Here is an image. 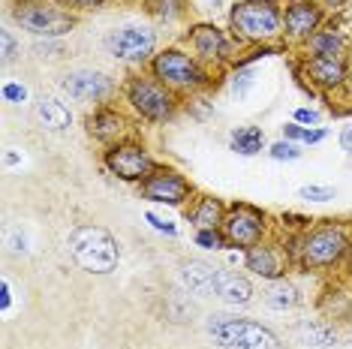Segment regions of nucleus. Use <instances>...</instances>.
<instances>
[{"label":"nucleus","mask_w":352,"mask_h":349,"mask_svg":"<svg viewBox=\"0 0 352 349\" xmlns=\"http://www.w3.org/2000/svg\"><path fill=\"white\" fill-rule=\"evenodd\" d=\"M12 18L34 36H45V40L66 36L75 27V18L70 12L58 10V6L45 3V0H15Z\"/></svg>","instance_id":"obj_3"},{"label":"nucleus","mask_w":352,"mask_h":349,"mask_svg":"<svg viewBox=\"0 0 352 349\" xmlns=\"http://www.w3.org/2000/svg\"><path fill=\"white\" fill-rule=\"evenodd\" d=\"M144 10L154 18H175L181 12V0H144Z\"/></svg>","instance_id":"obj_26"},{"label":"nucleus","mask_w":352,"mask_h":349,"mask_svg":"<svg viewBox=\"0 0 352 349\" xmlns=\"http://www.w3.org/2000/svg\"><path fill=\"white\" fill-rule=\"evenodd\" d=\"M190 42H193L196 55L205 57V60H220V57L226 55V49H229L223 30L214 27V25H199V27H193V30H190Z\"/></svg>","instance_id":"obj_16"},{"label":"nucleus","mask_w":352,"mask_h":349,"mask_svg":"<svg viewBox=\"0 0 352 349\" xmlns=\"http://www.w3.org/2000/svg\"><path fill=\"white\" fill-rule=\"evenodd\" d=\"M319 21H323V10L310 0H295L283 12V25L292 36H310L319 27Z\"/></svg>","instance_id":"obj_14"},{"label":"nucleus","mask_w":352,"mask_h":349,"mask_svg":"<svg viewBox=\"0 0 352 349\" xmlns=\"http://www.w3.org/2000/svg\"><path fill=\"white\" fill-rule=\"evenodd\" d=\"M142 193L144 199L160 202V205H184L193 193V184L175 169H163L154 166V172L142 181Z\"/></svg>","instance_id":"obj_9"},{"label":"nucleus","mask_w":352,"mask_h":349,"mask_svg":"<svg viewBox=\"0 0 352 349\" xmlns=\"http://www.w3.org/2000/svg\"><path fill=\"white\" fill-rule=\"evenodd\" d=\"M36 118L42 120L45 130H55V133L70 130V124H73V112L60 100H55V96H42V100L36 103Z\"/></svg>","instance_id":"obj_19"},{"label":"nucleus","mask_w":352,"mask_h":349,"mask_svg":"<svg viewBox=\"0 0 352 349\" xmlns=\"http://www.w3.org/2000/svg\"><path fill=\"white\" fill-rule=\"evenodd\" d=\"M66 3H73L75 10H97V6H103L105 0H66Z\"/></svg>","instance_id":"obj_36"},{"label":"nucleus","mask_w":352,"mask_h":349,"mask_svg":"<svg viewBox=\"0 0 352 349\" xmlns=\"http://www.w3.org/2000/svg\"><path fill=\"white\" fill-rule=\"evenodd\" d=\"M283 135H286L289 142H304V145H316V142L325 139V130H307V127L301 124H286L283 127Z\"/></svg>","instance_id":"obj_25"},{"label":"nucleus","mask_w":352,"mask_h":349,"mask_svg":"<svg viewBox=\"0 0 352 349\" xmlns=\"http://www.w3.org/2000/svg\"><path fill=\"white\" fill-rule=\"evenodd\" d=\"M217 298L223 305H232V307H244L253 301V286L250 280L238 274V271H226L220 268V277H217Z\"/></svg>","instance_id":"obj_15"},{"label":"nucleus","mask_w":352,"mask_h":349,"mask_svg":"<svg viewBox=\"0 0 352 349\" xmlns=\"http://www.w3.org/2000/svg\"><path fill=\"white\" fill-rule=\"evenodd\" d=\"M154 45L157 36L154 30L142 27V25H124V27H114L109 36H105V49H109L112 57L127 60V64H142L154 55Z\"/></svg>","instance_id":"obj_6"},{"label":"nucleus","mask_w":352,"mask_h":349,"mask_svg":"<svg viewBox=\"0 0 352 349\" xmlns=\"http://www.w3.org/2000/svg\"><path fill=\"white\" fill-rule=\"evenodd\" d=\"M105 166L121 181H144L154 172V160L139 145H112L105 151Z\"/></svg>","instance_id":"obj_11"},{"label":"nucleus","mask_w":352,"mask_h":349,"mask_svg":"<svg viewBox=\"0 0 352 349\" xmlns=\"http://www.w3.org/2000/svg\"><path fill=\"white\" fill-rule=\"evenodd\" d=\"M301 337L307 340V344H313V346H334L338 344V331L328 328V325H323V322L301 325Z\"/></svg>","instance_id":"obj_24"},{"label":"nucleus","mask_w":352,"mask_h":349,"mask_svg":"<svg viewBox=\"0 0 352 349\" xmlns=\"http://www.w3.org/2000/svg\"><path fill=\"white\" fill-rule=\"evenodd\" d=\"M319 120V112H313V109H298L295 112V124H316Z\"/></svg>","instance_id":"obj_34"},{"label":"nucleus","mask_w":352,"mask_h":349,"mask_svg":"<svg viewBox=\"0 0 352 349\" xmlns=\"http://www.w3.org/2000/svg\"><path fill=\"white\" fill-rule=\"evenodd\" d=\"M232 151L235 154H241V157H256V154H262V148H265V133L259 130V127H238V130L232 133Z\"/></svg>","instance_id":"obj_21"},{"label":"nucleus","mask_w":352,"mask_h":349,"mask_svg":"<svg viewBox=\"0 0 352 349\" xmlns=\"http://www.w3.org/2000/svg\"><path fill=\"white\" fill-rule=\"evenodd\" d=\"M0 292H3V298H0V305H3V310H10V301H12L10 295H12V292H10V283H6V280H3V286H0Z\"/></svg>","instance_id":"obj_37"},{"label":"nucleus","mask_w":352,"mask_h":349,"mask_svg":"<svg viewBox=\"0 0 352 349\" xmlns=\"http://www.w3.org/2000/svg\"><path fill=\"white\" fill-rule=\"evenodd\" d=\"M250 81H253V75H250V73H241V75H235V94H238V96H244V94H247Z\"/></svg>","instance_id":"obj_35"},{"label":"nucleus","mask_w":352,"mask_h":349,"mask_svg":"<svg viewBox=\"0 0 352 349\" xmlns=\"http://www.w3.org/2000/svg\"><path fill=\"white\" fill-rule=\"evenodd\" d=\"M3 100L6 103H25L27 100V88L25 85H15V81H6V85H3Z\"/></svg>","instance_id":"obj_31"},{"label":"nucleus","mask_w":352,"mask_h":349,"mask_svg":"<svg viewBox=\"0 0 352 349\" xmlns=\"http://www.w3.org/2000/svg\"><path fill=\"white\" fill-rule=\"evenodd\" d=\"M310 45L316 55H325V57H338V51H340V40L334 34H316Z\"/></svg>","instance_id":"obj_27"},{"label":"nucleus","mask_w":352,"mask_h":349,"mask_svg":"<svg viewBox=\"0 0 352 349\" xmlns=\"http://www.w3.org/2000/svg\"><path fill=\"white\" fill-rule=\"evenodd\" d=\"M181 286L190 295H199V298H217V277L220 268L202 262V259H190L181 265Z\"/></svg>","instance_id":"obj_13"},{"label":"nucleus","mask_w":352,"mask_h":349,"mask_svg":"<svg viewBox=\"0 0 352 349\" xmlns=\"http://www.w3.org/2000/svg\"><path fill=\"white\" fill-rule=\"evenodd\" d=\"M229 18H232L235 34L250 42L271 40L280 30V10L274 0H241Z\"/></svg>","instance_id":"obj_4"},{"label":"nucleus","mask_w":352,"mask_h":349,"mask_svg":"<svg viewBox=\"0 0 352 349\" xmlns=\"http://www.w3.org/2000/svg\"><path fill=\"white\" fill-rule=\"evenodd\" d=\"M60 88L79 103H99L109 96L112 81L105 73H97V70H73L64 75Z\"/></svg>","instance_id":"obj_12"},{"label":"nucleus","mask_w":352,"mask_h":349,"mask_svg":"<svg viewBox=\"0 0 352 349\" xmlns=\"http://www.w3.org/2000/svg\"><path fill=\"white\" fill-rule=\"evenodd\" d=\"M66 250L81 271L88 274H109L121 262V247L99 226H75L66 238Z\"/></svg>","instance_id":"obj_1"},{"label":"nucleus","mask_w":352,"mask_h":349,"mask_svg":"<svg viewBox=\"0 0 352 349\" xmlns=\"http://www.w3.org/2000/svg\"><path fill=\"white\" fill-rule=\"evenodd\" d=\"M298 196H301V199H307V202H331V199H334V190H331V187H316V184H310V187H301V190H298Z\"/></svg>","instance_id":"obj_29"},{"label":"nucleus","mask_w":352,"mask_h":349,"mask_svg":"<svg viewBox=\"0 0 352 349\" xmlns=\"http://www.w3.org/2000/svg\"><path fill=\"white\" fill-rule=\"evenodd\" d=\"M307 73L316 85H325V88H338L343 81V66L338 57H325V55H313L310 64H307Z\"/></svg>","instance_id":"obj_20"},{"label":"nucleus","mask_w":352,"mask_h":349,"mask_svg":"<svg viewBox=\"0 0 352 349\" xmlns=\"http://www.w3.org/2000/svg\"><path fill=\"white\" fill-rule=\"evenodd\" d=\"M343 253H347V235H343V229L325 226V229H316L304 238L301 265L304 268H323V265L338 262Z\"/></svg>","instance_id":"obj_8"},{"label":"nucleus","mask_w":352,"mask_h":349,"mask_svg":"<svg viewBox=\"0 0 352 349\" xmlns=\"http://www.w3.org/2000/svg\"><path fill=\"white\" fill-rule=\"evenodd\" d=\"M0 42H3V60H12L15 57V40H12L10 30H3V34H0Z\"/></svg>","instance_id":"obj_33"},{"label":"nucleus","mask_w":352,"mask_h":349,"mask_svg":"<svg viewBox=\"0 0 352 349\" xmlns=\"http://www.w3.org/2000/svg\"><path fill=\"white\" fill-rule=\"evenodd\" d=\"M124 127H127L124 115H118L114 109H99V112H94V115L88 118V133L94 135V139H99V142L118 139V135L124 133Z\"/></svg>","instance_id":"obj_18"},{"label":"nucleus","mask_w":352,"mask_h":349,"mask_svg":"<svg viewBox=\"0 0 352 349\" xmlns=\"http://www.w3.org/2000/svg\"><path fill=\"white\" fill-rule=\"evenodd\" d=\"M265 305L271 310H292L298 305V289L283 277L274 280V283L265 289Z\"/></svg>","instance_id":"obj_23"},{"label":"nucleus","mask_w":352,"mask_h":349,"mask_svg":"<svg viewBox=\"0 0 352 349\" xmlns=\"http://www.w3.org/2000/svg\"><path fill=\"white\" fill-rule=\"evenodd\" d=\"M244 265H247V271H253V274L265 277V280H280V274H283L277 253H274L271 247H265L262 241L253 244V247H247V253H244Z\"/></svg>","instance_id":"obj_17"},{"label":"nucleus","mask_w":352,"mask_h":349,"mask_svg":"<svg viewBox=\"0 0 352 349\" xmlns=\"http://www.w3.org/2000/svg\"><path fill=\"white\" fill-rule=\"evenodd\" d=\"M154 75L163 81V85H172V88H199L205 81L199 64L181 49L160 51L154 57Z\"/></svg>","instance_id":"obj_7"},{"label":"nucleus","mask_w":352,"mask_h":349,"mask_svg":"<svg viewBox=\"0 0 352 349\" xmlns=\"http://www.w3.org/2000/svg\"><path fill=\"white\" fill-rule=\"evenodd\" d=\"M223 205H220L214 196H202V199L196 202V208L190 211V220L199 226V229H217L220 223H223Z\"/></svg>","instance_id":"obj_22"},{"label":"nucleus","mask_w":352,"mask_h":349,"mask_svg":"<svg viewBox=\"0 0 352 349\" xmlns=\"http://www.w3.org/2000/svg\"><path fill=\"white\" fill-rule=\"evenodd\" d=\"M223 235L229 244H238V247H253L262 241L265 232V214L250 205H235V208L226 211L223 217Z\"/></svg>","instance_id":"obj_10"},{"label":"nucleus","mask_w":352,"mask_h":349,"mask_svg":"<svg viewBox=\"0 0 352 349\" xmlns=\"http://www.w3.org/2000/svg\"><path fill=\"white\" fill-rule=\"evenodd\" d=\"M127 103L148 120H166L175 112V96L166 90L163 81L133 79L127 85Z\"/></svg>","instance_id":"obj_5"},{"label":"nucleus","mask_w":352,"mask_h":349,"mask_svg":"<svg viewBox=\"0 0 352 349\" xmlns=\"http://www.w3.org/2000/svg\"><path fill=\"white\" fill-rule=\"evenodd\" d=\"M144 220H148L151 226H154L157 232H166V235H175L178 232V226L172 223V220H166V217H160V214H154V211H148V214H144Z\"/></svg>","instance_id":"obj_32"},{"label":"nucleus","mask_w":352,"mask_h":349,"mask_svg":"<svg viewBox=\"0 0 352 349\" xmlns=\"http://www.w3.org/2000/svg\"><path fill=\"white\" fill-rule=\"evenodd\" d=\"M208 335L220 349H280L271 328L232 313L208 316Z\"/></svg>","instance_id":"obj_2"},{"label":"nucleus","mask_w":352,"mask_h":349,"mask_svg":"<svg viewBox=\"0 0 352 349\" xmlns=\"http://www.w3.org/2000/svg\"><path fill=\"white\" fill-rule=\"evenodd\" d=\"M268 154H271V160H298V157H301V151H298L292 142L286 139V142H274Z\"/></svg>","instance_id":"obj_30"},{"label":"nucleus","mask_w":352,"mask_h":349,"mask_svg":"<svg viewBox=\"0 0 352 349\" xmlns=\"http://www.w3.org/2000/svg\"><path fill=\"white\" fill-rule=\"evenodd\" d=\"M196 244L202 250H223L226 247V235L220 229H199L196 232Z\"/></svg>","instance_id":"obj_28"}]
</instances>
